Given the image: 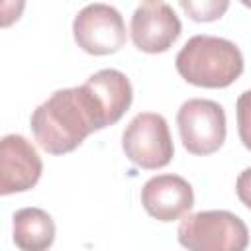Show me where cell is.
I'll use <instances>...</instances> for the list:
<instances>
[{
  "instance_id": "cell-4",
  "label": "cell",
  "mask_w": 251,
  "mask_h": 251,
  "mask_svg": "<svg viewBox=\"0 0 251 251\" xmlns=\"http://www.w3.org/2000/svg\"><path fill=\"white\" fill-rule=\"evenodd\" d=\"M122 147L135 167L149 171L167 167L175 153L167 120L155 112H141L127 124Z\"/></svg>"
},
{
  "instance_id": "cell-8",
  "label": "cell",
  "mask_w": 251,
  "mask_h": 251,
  "mask_svg": "<svg viewBox=\"0 0 251 251\" xmlns=\"http://www.w3.org/2000/svg\"><path fill=\"white\" fill-rule=\"evenodd\" d=\"M43 163L35 147L18 133L4 135L0 141V194L25 192L41 176Z\"/></svg>"
},
{
  "instance_id": "cell-2",
  "label": "cell",
  "mask_w": 251,
  "mask_h": 251,
  "mask_svg": "<svg viewBox=\"0 0 251 251\" xmlns=\"http://www.w3.org/2000/svg\"><path fill=\"white\" fill-rule=\"evenodd\" d=\"M178 75L202 88H226L243 73V55L239 47L224 37L194 35L175 59Z\"/></svg>"
},
{
  "instance_id": "cell-7",
  "label": "cell",
  "mask_w": 251,
  "mask_h": 251,
  "mask_svg": "<svg viewBox=\"0 0 251 251\" xmlns=\"http://www.w3.org/2000/svg\"><path fill=\"white\" fill-rule=\"evenodd\" d=\"M182 25L173 6L161 0L141 2L129 24L133 45L143 53H163L180 35Z\"/></svg>"
},
{
  "instance_id": "cell-6",
  "label": "cell",
  "mask_w": 251,
  "mask_h": 251,
  "mask_svg": "<svg viewBox=\"0 0 251 251\" xmlns=\"http://www.w3.org/2000/svg\"><path fill=\"white\" fill-rule=\"evenodd\" d=\"M76 45L90 55H110L124 47L127 33L122 14L110 4H88L73 22Z\"/></svg>"
},
{
  "instance_id": "cell-14",
  "label": "cell",
  "mask_w": 251,
  "mask_h": 251,
  "mask_svg": "<svg viewBox=\"0 0 251 251\" xmlns=\"http://www.w3.org/2000/svg\"><path fill=\"white\" fill-rule=\"evenodd\" d=\"M235 192H237V198L251 210V167L239 173L235 182Z\"/></svg>"
},
{
  "instance_id": "cell-3",
  "label": "cell",
  "mask_w": 251,
  "mask_h": 251,
  "mask_svg": "<svg viewBox=\"0 0 251 251\" xmlns=\"http://www.w3.org/2000/svg\"><path fill=\"white\" fill-rule=\"evenodd\" d=\"M176 237L188 251H245L249 245L245 222L227 210H202L186 216Z\"/></svg>"
},
{
  "instance_id": "cell-1",
  "label": "cell",
  "mask_w": 251,
  "mask_h": 251,
  "mask_svg": "<svg viewBox=\"0 0 251 251\" xmlns=\"http://www.w3.org/2000/svg\"><path fill=\"white\" fill-rule=\"evenodd\" d=\"M37 145L51 155L75 151L92 131L102 129L98 108L80 84L55 90L39 104L29 120Z\"/></svg>"
},
{
  "instance_id": "cell-12",
  "label": "cell",
  "mask_w": 251,
  "mask_h": 251,
  "mask_svg": "<svg viewBox=\"0 0 251 251\" xmlns=\"http://www.w3.org/2000/svg\"><path fill=\"white\" fill-rule=\"evenodd\" d=\"M227 0H208V2H192L180 0V8L194 20V22H214L224 16L227 10Z\"/></svg>"
},
{
  "instance_id": "cell-5",
  "label": "cell",
  "mask_w": 251,
  "mask_h": 251,
  "mask_svg": "<svg viewBox=\"0 0 251 251\" xmlns=\"http://www.w3.org/2000/svg\"><path fill=\"white\" fill-rule=\"evenodd\" d=\"M184 149L192 155L216 153L226 141V112L214 100L190 98L176 114Z\"/></svg>"
},
{
  "instance_id": "cell-11",
  "label": "cell",
  "mask_w": 251,
  "mask_h": 251,
  "mask_svg": "<svg viewBox=\"0 0 251 251\" xmlns=\"http://www.w3.org/2000/svg\"><path fill=\"white\" fill-rule=\"evenodd\" d=\"M55 241V222L41 208H22L14 214V243L20 251H47Z\"/></svg>"
},
{
  "instance_id": "cell-9",
  "label": "cell",
  "mask_w": 251,
  "mask_h": 251,
  "mask_svg": "<svg viewBox=\"0 0 251 251\" xmlns=\"http://www.w3.org/2000/svg\"><path fill=\"white\" fill-rule=\"evenodd\" d=\"M145 212L159 222H175L194 206V192L188 180L178 175L151 176L141 188Z\"/></svg>"
},
{
  "instance_id": "cell-13",
  "label": "cell",
  "mask_w": 251,
  "mask_h": 251,
  "mask_svg": "<svg viewBox=\"0 0 251 251\" xmlns=\"http://www.w3.org/2000/svg\"><path fill=\"white\" fill-rule=\"evenodd\" d=\"M235 112H237L239 137H241L243 145L251 151V90H245L239 94L237 104H235Z\"/></svg>"
},
{
  "instance_id": "cell-10",
  "label": "cell",
  "mask_w": 251,
  "mask_h": 251,
  "mask_svg": "<svg viewBox=\"0 0 251 251\" xmlns=\"http://www.w3.org/2000/svg\"><path fill=\"white\" fill-rule=\"evenodd\" d=\"M82 86L88 90V94L92 96L98 108L102 127L116 124L131 106L133 100L131 82L118 69H102L90 75Z\"/></svg>"
}]
</instances>
